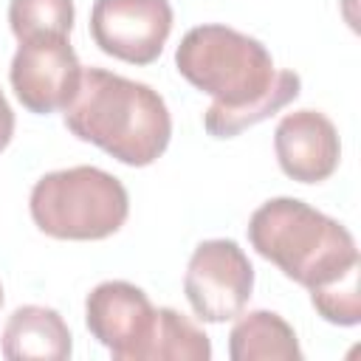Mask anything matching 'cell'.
I'll use <instances>...</instances> for the list:
<instances>
[{
	"label": "cell",
	"instance_id": "6da1fadb",
	"mask_svg": "<svg viewBox=\"0 0 361 361\" xmlns=\"http://www.w3.org/2000/svg\"><path fill=\"white\" fill-rule=\"evenodd\" d=\"M178 73L209 93L214 102L203 113L212 138H234L290 104L302 79L293 71H276L268 48L220 23L195 25L175 51Z\"/></svg>",
	"mask_w": 361,
	"mask_h": 361
},
{
	"label": "cell",
	"instance_id": "7a4b0ae2",
	"mask_svg": "<svg viewBox=\"0 0 361 361\" xmlns=\"http://www.w3.org/2000/svg\"><path fill=\"white\" fill-rule=\"evenodd\" d=\"M65 127L127 166H149L172 138V118L158 90L104 68H82L65 107Z\"/></svg>",
	"mask_w": 361,
	"mask_h": 361
},
{
	"label": "cell",
	"instance_id": "3957f363",
	"mask_svg": "<svg viewBox=\"0 0 361 361\" xmlns=\"http://www.w3.org/2000/svg\"><path fill=\"white\" fill-rule=\"evenodd\" d=\"M248 243L307 290L324 288L361 265L353 234L296 197L265 200L248 220Z\"/></svg>",
	"mask_w": 361,
	"mask_h": 361
},
{
	"label": "cell",
	"instance_id": "277c9868",
	"mask_svg": "<svg viewBox=\"0 0 361 361\" xmlns=\"http://www.w3.org/2000/svg\"><path fill=\"white\" fill-rule=\"evenodd\" d=\"M31 220L54 240H104L130 212L124 183L99 166H71L42 175L31 189Z\"/></svg>",
	"mask_w": 361,
	"mask_h": 361
},
{
	"label": "cell",
	"instance_id": "5b68a950",
	"mask_svg": "<svg viewBox=\"0 0 361 361\" xmlns=\"http://www.w3.org/2000/svg\"><path fill=\"white\" fill-rule=\"evenodd\" d=\"M254 290V268L234 240H203L186 265L183 293L197 319L220 324L237 319Z\"/></svg>",
	"mask_w": 361,
	"mask_h": 361
},
{
	"label": "cell",
	"instance_id": "8992f818",
	"mask_svg": "<svg viewBox=\"0 0 361 361\" xmlns=\"http://www.w3.org/2000/svg\"><path fill=\"white\" fill-rule=\"evenodd\" d=\"M169 31V0H93L90 37L107 56L149 65L161 56Z\"/></svg>",
	"mask_w": 361,
	"mask_h": 361
},
{
	"label": "cell",
	"instance_id": "52a82bcc",
	"mask_svg": "<svg viewBox=\"0 0 361 361\" xmlns=\"http://www.w3.org/2000/svg\"><path fill=\"white\" fill-rule=\"evenodd\" d=\"M8 79L28 113L48 116L71 104L79 90L82 65L68 37H34L20 42Z\"/></svg>",
	"mask_w": 361,
	"mask_h": 361
},
{
	"label": "cell",
	"instance_id": "ba28073f",
	"mask_svg": "<svg viewBox=\"0 0 361 361\" xmlns=\"http://www.w3.org/2000/svg\"><path fill=\"white\" fill-rule=\"evenodd\" d=\"M85 324L113 361H138L155 324V307L138 285L110 279L87 293Z\"/></svg>",
	"mask_w": 361,
	"mask_h": 361
},
{
	"label": "cell",
	"instance_id": "9c48e42d",
	"mask_svg": "<svg viewBox=\"0 0 361 361\" xmlns=\"http://www.w3.org/2000/svg\"><path fill=\"white\" fill-rule=\"evenodd\" d=\"M274 149L282 172L299 183L327 180L341 161L336 124L319 110H293L282 116L274 133Z\"/></svg>",
	"mask_w": 361,
	"mask_h": 361
},
{
	"label": "cell",
	"instance_id": "30bf717a",
	"mask_svg": "<svg viewBox=\"0 0 361 361\" xmlns=\"http://www.w3.org/2000/svg\"><path fill=\"white\" fill-rule=\"evenodd\" d=\"M0 353L8 361H23V358L65 361L73 353V336L65 319L54 307L23 305L8 316L3 327Z\"/></svg>",
	"mask_w": 361,
	"mask_h": 361
},
{
	"label": "cell",
	"instance_id": "8fae6325",
	"mask_svg": "<svg viewBox=\"0 0 361 361\" xmlns=\"http://www.w3.org/2000/svg\"><path fill=\"white\" fill-rule=\"evenodd\" d=\"M231 361H302L293 327L274 310H251L240 316L228 333Z\"/></svg>",
	"mask_w": 361,
	"mask_h": 361
},
{
	"label": "cell",
	"instance_id": "7c38bea8",
	"mask_svg": "<svg viewBox=\"0 0 361 361\" xmlns=\"http://www.w3.org/2000/svg\"><path fill=\"white\" fill-rule=\"evenodd\" d=\"M209 336L172 307H155L152 333L141 350L138 361H209Z\"/></svg>",
	"mask_w": 361,
	"mask_h": 361
},
{
	"label": "cell",
	"instance_id": "4fadbf2b",
	"mask_svg": "<svg viewBox=\"0 0 361 361\" xmlns=\"http://www.w3.org/2000/svg\"><path fill=\"white\" fill-rule=\"evenodd\" d=\"M73 0H11L8 25L17 42L34 37H68L73 28Z\"/></svg>",
	"mask_w": 361,
	"mask_h": 361
},
{
	"label": "cell",
	"instance_id": "5bb4252c",
	"mask_svg": "<svg viewBox=\"0 0 361 361\" xmlns=\"http://www.w3.org/2000/svg\"><path fill=\"white\" fill-rule=\"evenodd\" d=\"M358 268H350L341 279L310 290V302L316 307V313L330 322V324H341V327H353L361 322V288H358Z\"/></svg>",
	"mask_w": 361,
	"mask_h": 361
},
{
	"label": "cell",
	"instance_id": "9a60e30c",
	"mask_svg": "<svg viewBox=\"0 0 361 361\" xmlns=\"http://www.w3.org/2000/svg\"><path fill=\"white\" fill-rule=\"evenodd\" d=\"M11 135H14V113H11V107L0 90V152L11 144Z\"/></svg>",
	"mask_w": 361,
	"mask_h": 361
},
{
	"label": "cell",
	"instance_id": "2e32d148",
	"mask_svg": "<svg viewBox=\"0 0 361 361\" xmlns=\"http://www.w3.org/2000/svg\"><path fill=\"white\" fill-rule=\"evenodd\" d=\"M0 307H3V285H0Z\"/></svg>",
	"mask_w": 361,
	"mask_h": 361
}]
</instances>
